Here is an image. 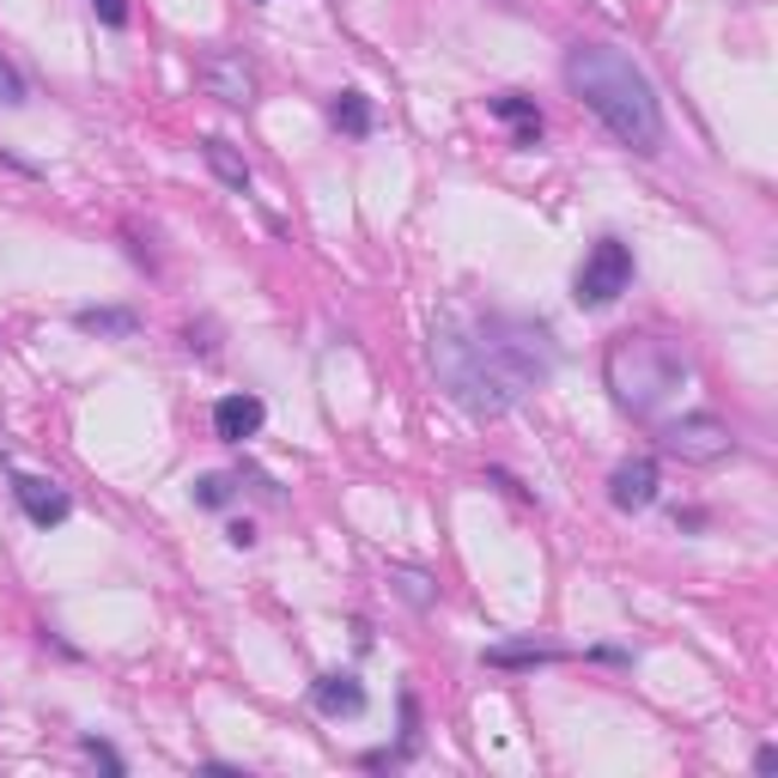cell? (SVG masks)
Returning <instances> with one entry per match:
<instances>
[{"mask_svg":"<svg viewBox=\"0 0 778 778\" xmlns=\"http://www.w3.org/2000/svg\"><path fill=\"white\" fill-rule=\"evenodd\" d=\"M609 499L621 511H645V505H651V499H657V463H651V456H633V463L614 468V475H609Z\"/></svg>","mask_w":778,"mask_h":778,"instance_id":"cell-8","label":"cell"},{"mask_svg":"<svg viewBox=\"0 0 778 778\" xmlns=\"http://www.w3.org/2000/svg\"><path fill=\"white\" fill-rule=\"evenodd\" d=\"M73 328H80V335H104V340H134V335H141V311H122V304H85V311H73Z\"/></svg>","mask_w":778,"mask_h":778,"instance_id":"cell-11","label":"cell"},{"mask_svg":"<svg viewBox=\"0 0 778 778\" xmlns=\"http://www.w3.org/2000/svg\"><path fill=\"white\" fill-rule=\"evenodd\" d=\"M566 85L621 146H633V153H657L663 146V104H657V85L645 80V68L633 56H621L609 43H572Z\"/></svg>","mask_w":778,"mask_h":778,"instance_id":"cell-2","label":"cell"},{"mask_svg":"<svg viewBox=\"0 0 778 778\" xmlns=\"http://www.w3.org/2000/svg\"><path fill=\"white\" fill-rule=\"evenodd\" d=\"M602 371H609V390L621 402V414H633V420H657L687 390V378H694L687 359L663 335H621L609 347V366Z\"/></svg>","mask_w":778,"mask_h":778,"instance_id":"cell-3","label":"cell"},{"mask_svg":"<svg viewBox=\"0 0 778 778\" xmlns=\"http://www.w3.org/2000/svg\"><path fill=\"white\" fill-rule=\"evenodd\" d=\"M262 420H268V408H262V396H226L219 408H213V432L226 444H243L262 432Z\"/></svg>","mask_w":778,"mask_h":778,"instance_id":"cell-9","label":"cell"},{"mask_svg":"<svg viewBox=\"0 0 778 778\" xmlns=\"http://www.w3.org/2000/svg\"><path fill=\"white\" fill-rule=\"evenodd\" d=\"M316 711H328V718H359L366 711V687H359V675H347V669H335V675H323L311 687Z\"/></svg>","mask_w":778,"mask_h":778,"instance_id":"cell-10","label":"cell"},{"mask_svg":"<svg viewBox=\"0 0 778 778\" xmlns=\"http://www.w3.org/2000/svg\"><path fill=\"white\" fill-rule=\"evenodd\" d=\"M13 499H19V511H25V517H31V524H43V529H49V524H68V493H61V487L56 481H43V475H19V481H13Z\"/></svg>","mask_w":778,"mask_h":778,"instance_id":"cell-7","label":"cell"},{"mask_svg":"<svg viewBox=\"0 0 778 778\" xmlns=\"http://www.w3.org/2000/svg\"><path fill=\"white\" fill-rule=\"evenodd\" d=\"M328 122H335L340 134L366 141V134H371V98H366V92H340V98L328 104Z\"/></svg>","mask_w":778,"mask_h":778,"instance_id":"cell-14","label":"cell"},{"mask_svg":"<svg viewBox=\"0 0 778 778\" xmlns=\"http://www.w3.org/2000/svg\"><path fill=\"white\" fill-rule=\"evenodd\" d=\"M432 371L463 414L499 420L553 378V335L529 316L451 311L432 328Z\"/></svg>","mask_w":778,"mask_h":778,"instance_id":"cell-1","label":"cell"},{"mask_svg":"<svg viewBox=\"0 0 778 778\" xmlns=\"http://www.w3.org/2000/svg\"><path fill=\"white\" fill-rule=\"evenodd\" d=\"M201 158H207V170L231 189V195H243V189H250V165H243V153L231 141H201Z\"/></svg>","mask_w":778,"mask_h":778,"instance_id":"cell-13","label":"cell"},{"mask_svg":"<svg viewBox=\"0 0 778 778\" xmlns=\"http://www.w3.org/2000/svg\"><path fill=\"white\" fill-rule=\"evenodd\" d=\"M626 286H633V250H626L621 238H602L590 255H584L578 280H572V298H578L584 311H609Z\"/></svg>","mask_w":778,"mask_h":778,"instance_id":"cell-4","label":"cell"},{"mask_svg":"<svg viewBox=\"0 0 778 778\" xmlns=\"http://www.w3.org/2000/svg\"><path fill=\"white\" fill-rule=\"evenodd\" d=\"M85 761H98L104 773H122V754H116L110 742H98V737H85Z\"/></svg>","mask_w":778,"mask_h":778,"instance_id":"cell-19","label":"cell"},{"mask_svg":"<svg viewBox=\"0 0 778 778\" xmlns=\"http://www.w3.org/2000/svg\"><path fill=\"white\" fill-rule=\"evenodd\" d=\"M487 110L499 116V122H511V134H517V146H536L541 141V110L529 98H517V92H505V98H493Z\"/></svg>","mask_w":778,"mask_h":778,"instance_id":"cell-12","label":"cell"},{"mask_svg":"<svg viewBox=\"0 0 778 778\" xmlns=\"http://www.w3.org/2000/svg\"><path fill=\"white\" fill-rule=\"evenodd\" d=\"M92 13H98L110 31H122L128 25V0H92Z\"/></svg>","mask_w":778,"mask_h":778,"instance_id":"cell-20","label":"cell"},{"mask_svg":"<svg viewBox=\"0 0 778 778\" xmlns=\"http://www.w3.org/2000/svg\"><path fill=\"white\" fill-rule=\"evenodd\" d=\"M487 663L493 669H536V663H560V651H553V645H493Z\"/></svg>","mask_w":778,"mask_h":778,"instance_id":"cell-15","label":"cell"},{"mask_svg":"<svg viewBox=\"0 0 778 778\" xmlns=\"http://www.w3.org/2000/svg\"><path fill=\"white\" fill-rule=\"evenodd\" d=\"M231 499V475H207V481L195 487V505H207V511H219Z\"/></svg>","mask_w":778,"mask_h":778,"instance_id":"cell-17","label":"cell"},{"mask_svg":"<svg viewBox=\"0 0 778 778\" xmlns=\"http://www.w3.org/2000/svg\"><path fill=\"white\" fill-rule=\"evenodd\" d=\"M0 104L13 110V104H25V80H19V68L7 56H0Z\"/></svg>","mask_w":778,"mask_h":778,"instance_id":"cell-18","label":"cell"},{"mask_svg":"<svg viewBox=\"0 0 778 778\" xmlns=\"http://www.w3.org/2000/svg\"><path fill=\"white\" fill-rule=\"evenodd\" d=\"M226 536H231V548H250V541H255V529H250V524H231Z\"/></svg>","mask_w":778,"mask_h":778,"instance_id":"cell-21","label":"cell"},{"mask_svg":"<svg viewBox=\"0 0 778 778\" xmlns=\"http://www.w3.org/2000/svg\"><path fill=\"white\" fill-rule=\"evenodd\" d=\"M663 451L675 463H723V456H737V432L718 420V414H681V420L663 426Z\"/></svg>","mask_w":778,"mask_h":778,"instance_id":"cell-5","label":"cell"},{"mask_svg":"<svg viewBox=\"0 0 778 778\" xmlns=\"http://www.w3.org/2000/svg\"><path fill=\"white\" fill-rule=\"evenodd\" d=\"M390 584H396L402 602H414V609H432V602H439V584L426 578V572H414V566H390Z\"/></svg>","mask_w":778,"mask_h":778,"instance_id":"cell-16","label":"cell"},{"mask_svg":"<svg viewBox=\"0 0 778 778\" xmlns=\"http://www.w3.org/2000/svg\"><path fill=\"white\" fill-rule=\"evenodd\" d=\"M201 85H207L219 104H255V68L238 56V49H213L207 61H201Z\"/></svg>","mask_w":778,"mask_h":778,"instance_id":"cell-6","label":"cell"}]
</instances>
